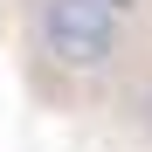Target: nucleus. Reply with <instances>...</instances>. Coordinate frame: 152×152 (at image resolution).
<instances>
[{
	"label": "nucleus",
	"instance_id": "nucleus-1",
	"mask_svg": "<svg viewBox=\"0 0 152 152\" xmlns=\"http://www.w3.org/2000/svg\"><path fill=\"white\" fill-rule=\"evenodd\" d=\"M35 35L48 48V62L62 69H97L118 48V0H42Z\"/></svg>",
	"mask_w": 152,
	"mask_h": 152
},
{
	"label": "nucleus",
	"instance_id": "nucleus-2",
	"mask_svg": "<svg viewBox=\"0 0 152 152\" xmlns=\"http://www.w3.org/2000/svg\"><path fill=\"white\" fill-rule=\"evenodd\" d=\"M138 132H145V145H152V83L138 90Z\"/></svg>",
	"mask_w": 152,
	"mask_h": 152
}]
</instances>
